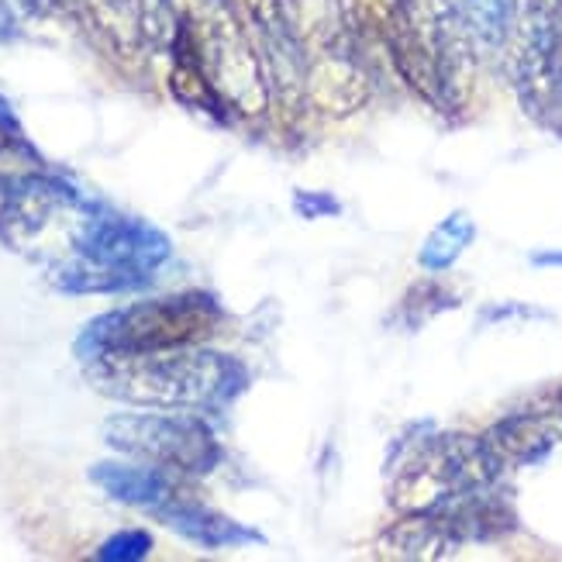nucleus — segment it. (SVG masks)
Returning <instances> with one entry per match:
<instances>
[{"mask_svg": "<svg viewBox=\"0 0 562 562\" xmlns=\"http://www.w3.org/2000/svg\"><path fill=\"white\" fill-rule=\"evenodd\" d=\"M83 373L97 394L145 411H217L249 383L238 359L204 346L97 359Z\"/></svg>", "mask_w": 562, "mask_h": 562, "instance_id": "f257e3e1", "label": "nucleus"}, {"mask_svg": "<svg viewBox=\"0 0 562 562\" xmlns=\"http://www.w3.org/2000/svg\"><path fill=\"white\" fill-rule=\"evenodd\" d=\"M173 256V241L156 225L90 201L63 259L45 266V280L63 293H121L145 286Z\"/></svg>", "mask_w": 562, "mask_h": 562, "instance_id": "f03ea898", "label": "nucleus"}, {"mask_svg": "<svg viewBox=\"0 0 562 562\" xmlns=\"http://www.w3.org/2000/svg\"><path fill=\"white\" fill-rule=\"evenodd\" d=\"M222 317V304L211 293H169V297L138 301L128 307L97 314L93 322L83 325L77 341H72V352L87 366L97 359L193 349L217 335Z\"/></svg>", "mask_w": 562, "mask_h": 562, "instance_id": "7ed1b4c3", "label": "nucleus"}, {"mask_svg": "<svg viewBox=\"0 0 562 562\" xmlns=\"http://www.w3.org/2000/svg\"><path fill=\"white\" fill-rule=\"evenodd\" d=\"M90 198L56 173H0V246L42 266L69 252Z\"/></svg>", "mask_w": 562, "mask_h": 562, "instance_id": "20e7f679", "label": "nucleus"}, {"mask_svg": "<svg viewBox=\"0 0 562 562\" xmlns=\"http://www.w3.org/2000/svg\"><path fill=\"white\" fill-rule=\"evenodd\" d=\"M504 467L483 435L449 431L431 435L397 470L390 483V504L404 510H442L462 497L491 491Z\"/></svg>", "mask_w": 562, "mask_h": 562, "instance_id": "39448f33", "label": "nucleus"}, {"mask_svg": "<svg viewBox=\"0 0 562 562\" xmlns=\"http://www.w3.org/2000/svg\"><path fill=\"white\" fill-rule=\"evenodd\" d=\"M187 14L198 24L207 72L217 93L225 97L228 111L259 114L273 93L266 80L259 42L241 21L238 0H190Z\"/></svg>", "mask_w": 562, "mask_h": 562, "instance_id": "423d86ee", "label": "nucleus"}, {"mask_svg": "<svg viewBox=\"0 0 562 562\" xmlns=\"http://www.w3.org/2000/svg\"><path fill=\"white\" fill-rule=\"evenodd\" d=\"M101 438L121 456L183 476H207L222 462L214 431L193 414H111Z\"/></svg>", "mask_w": 562, "mask_h": 562, "instance_id": "0eeeda50", "label": "nucleus"}, {"mask_svg": "<svg viewBox=\"0 0 562 562\" xmlns=\"http://www.w3.org/2000/svg\"><path fill=\"white\" fill-rule=\"evenodd\" d=\"M515 38V90L525 114L562 132V0H525Z\"/></svg>", "mask_w": 562, "mask_h": 562, "instance_id": "6e6552de", "label": "nucleus"}, {"mask_svg": "<svg viewBox=\"0 0 562 562\" xmlns=\"http://www.w3.org/2000/svg\"><path fill=\"white\" fill-rule=\"evenodd\" d=\"M418 29L428 56L442 83V111L456 114L467 108L476 77V38L470 35L456 0H397Z\"/></svg>", "mask_w": 562, "mask_h": 562, "instance_id": "1a4fd4ad", "label": "nucleus"}, {"mask_svg": "<svg viewBox=\"0 0 562 562\" xmlns=\"http://www.w3.org/2000/svg\"><path fill=\"white\" fill-rule=\"evenodd\" d=\"M241 8H246L259 42L270 93L286 108L307 101L311 48L301 32L297 0H241Z\"/></svg>", "mask_w": 562, "mask_h": 562, "instance_id": "9d476101", "label": "nucleus"}, {"mask_svg": "<svg viewBox=\"0 0 562 562\" xmlns=\"http://www.w3.org/2000/svg\"><path fill=\"white\" fill-rule=\"evenodd\" d=\"M356 38L335 24V32L317 45L307 63V101L328 117H349L370 101V72Z\"/></svg>", "mask_w": 562, "mask_h": 562, "instance_id": "9b49d317", "label": "nucleus"}, {"mask_svg": "<svg viewBox=\"0 0 562 562\" xmlns=\"http://www.w3.org/2000/svg\"><path fill=\"white\" fill-rule=\"evenodd\" d=\"M90 480L101 486V491L117 501V504H132V507H145L156 510L173 504L180 497H187L190 491L183 486V473L153 467V462H93L90 467Z\"/></svg>", "mask_w": 562, "mask_h": 562, "instance_id": "f8f14e48", "label": "nucleus"}, {"mask_svg": "<svg viewBox=\"0 0 562 562\" xmlns=\"http://www.w3.org/2000/svg\"><path fill=\"white\" fill-rule=\"evenodd\" d=\"M169 56H173V69H169V90H173L177 101H183L193 111L225 117L228 104H225V97L217 93L211 72H207L204 45H201L198 24H193L190 14H180L173 42H169Z\"/></svg>", "mask_w": 562, "mask_h": 562, "instance_id": "ddd939ff", "label": "nucleus"}, {"mask_svg": "<svg viewBox=\"0 0 562 562\" xmlns=\"http://www.w3.org/2000/svg\"><path fill=\"white\" fill-rule=\"evenodd\" d=\"M380 42L386 48V59L394 63L397 77L422 97V101L435 111H442V83H438L435 63L428 56V48L414 29V21L401 4H394L383 21H380Z\"/></svg>", "mask_w": 562, "mask_h": 562, "instance_id": "4468645a", "label": "nucleus"}, {"mask_svg": "<svg viewBox=\"0 0 562 562\" xmlns=\"http://www.w3.org/2000/svg\"><path fill=\"white\" fill-rule=\"evenodd\" d=\"M462 546V535L449 521L446 510H404L383 528L376 552L386 559H452Z\"/></svg>", "mask_w": 562, "mask_h": 562, "instance_id": "2eb2a0df", "label": "nucleus"}, {"mask_svg": "<svg viewBox=\"0 0 562 562\" xmlns=\"http://www.w3.org/2000/svg\"><path fill=\"white\" fill-rule=\"evenodd\" d=\"M156 518L169 528L183 535L187 542L201 546V549H238V546H256L262 542V535L232 521L222 510H214L207 504H201L198 497H180L173 504H166L156 510Z\"/></svg>", "mask_w": 562, "mask_h": 562, "instance_id": "dca6fc26", "label": "nucleus"}, {"mask_svg": "<svg viewBox=\"0 0 562 562\" xmlns=\"http://www.w3.org/2000/svg\"><path fill=\"white\" fill-rule=\"evenodd\" d=\"M486 446L497 456L504 470L515 467H535L555 449V428L542 414H510V418L497 422L491 431H483Z\"/></svg>", "mask_w": 562, "mask_h": 562, "instance_id": "f3484780", "label": "nucleus"}, {"mask_svg": "<svg viewBox=\"0 0 562 562\" xmlns=\"http://www.w3.org/2000/svg\"><path fill=\"white\" fill-rule=\"evenodd\" d=\"M470 35L486 53H504L518 35V0H456Z\"/></svg>", "mask_w": 562, "mask_h": 562, "instance_id": "a211bd4d", "label": "nucleus"}, {"mask_svg": "<svg viewBox=\"0 0 562 562\" xmlns=\"http://www.w3.org/2000/svg\"><path fill=\"white\" fill-rule=\"evenodd\" d=\"M473 241H476V222L467 211H452L422 241L418 266L425 273H446L462 256H467V249L473 246Z\"/></svg>", "mask_w": 562, "mask_h": 562, "instance_id": "6ab92c4d", "label": "nucleus"}, {"mask_svg": "<svg viewBox=\"0 0 562 562\" xmlns=\"http://www.w3.org/2000/svg\"><path fill=\"white\" fill-rule=\"evenodd\" d=\"M177 0H138L135 4V38L145 53H169L177 32Z\"/></svg>", "mask_w": 562, "mask_h": 562, "instance_id": "aec40b11", "label": "nucleus"}, {"mask_svg": "<svg viewBox=\"0 0 562 562\" xmlns=\"http://www.w3.org/2000/svg\"><path fill=\"white\" fill-rule=\"evenodd\" d=\"M456 304H459V297L452 290H446L442 283H435V280H425V283H414L401 297V314H404V322L411 328H418V325L428 322V317L452 311Z\"/></svg>", "mask_w": 562, "mask_h": 562, "instance_id": "412c9836", "label": "nucleus"}, {"mask_svg": "<svg viewBox=\"0 0 562 562\" xmlns=\"http://www.w3.org/2000/svg\"><path fill=\"white\" fill-rule=\"evenodd\" d=\"M0 162H32V166H42V156L38 149L29 142L24 128L18 125V117L11 111V104L0 97Z\"/></svg>", "mask_w": 562, "mask_h": 562, "instance_id": "4be33fe9", "label": "nucleus"}, {"mask_svg": "<svg viewBox=\"0 0 562 562\" xmlns=\"http://www.w3.org/2000/svg\"><path fill=\"white\" fill-rule=\"evenodd\" d=\"M153 552V535L145 528H125L111 535V539L97 549V559L101 562H138Z\"/></svg>", "mask_w": 562, "mask_h": 562, "instance_id": "5701e85b", "label": "nucleus"}, {"mask_svg": "<svg viewBox=\"0 0 562 562\" xmlns=\"http://www.w3.org/2000/svg\"><path fill=\"white\" fill-rule=\"evenodd\" d=\"M293 211L307 217V222H314V217L341 214V201L331 198V193H317V190H293Z\"/></svg>", "mask_w": 562, "mask_h": 562, "instance_id": "b1692460", "label": "nucleus"}, {"mask_svg": "<svg viewBox=\"0 0 562 562\" xmlns=\"http://www.w3.org/2000/svg\"><path fill=\"white\" fill-rule=\"evenodd\" d=\"M531 266H546V270H562V249H542L528 256Z\"/></svg>", "mask_w": 562, "mask_h": 562, "instance_id": "393cba45", "label": "nucleus"}, {"mask_svg": "<svg viewBox=\"0 0 562 562\" xmlns=\"http://www.w3.org/2000/svg\"><path fill=\"white\" fill-rule=\"evenodd\" d=\"M18 32V24H14V14H11V4L8 0H0V38H11Z\"/></svg>", "mask_w": 562, "mask_h": 562, "instance_id": "a878e982", "label": "nucleus"}, {"mask_svg": "<svg viewBox=\"0 0 562 562\" xmlns=\"http://www.w3.org/2000/svg\"><path fill=\"white\" fill-rule=\"evenodd\" d=\"M21 4H24V8H29L32 14H42V11L48 8V0H21Z\"/></svg>", "mask_w": 562, "mask_h": 562, "instance_id": "bb28decb", "label": "nucleus"}, {"mask_svg": "<svg viewBox=\"0 0 562 562\" xmlns=\"http://www.w3.org/2000/svg\"><path fill=\"white\" fill-rule=\"evenodd\" d=\"M555 411H559V418H562V390L555 394Z\"/></svg>", "mask_w": 562, "mask_h": 562, "instance_id": "cd10ccee", "label": "nucleus"}]
</instances>
